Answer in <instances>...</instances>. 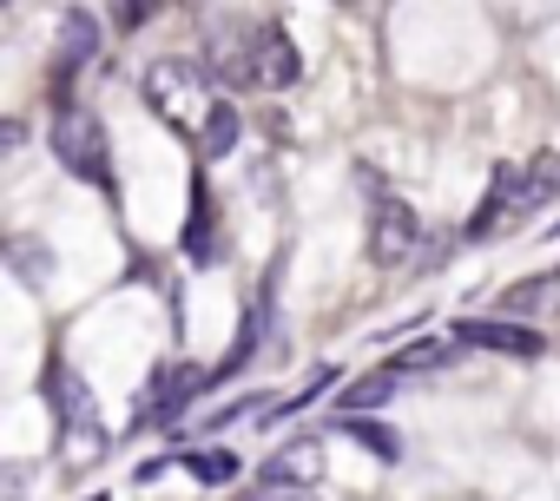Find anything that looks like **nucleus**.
<instances>
[{
  "label": "nucleus",
  "mask_w": 560,
  "mask_h": 501,
  "mask_svg": "<svg viewBox=\"0 0 560 501\" xmlns=\"http://www.w3.org/2000/svg\"><path fill=\"white\" fill-rule=\"evenodd\" d=\"M185 475H191L198 488H231V481H237V455L205 442V448H191V455H185Z\"/></svg>",
  "instance_id": "obj_12"
},
{
  "label": "nucleus",
  "mask_w": 560,
  "mask_h": 501,
  "mask_svg": "<svg viewBox=\"0 0 560 501\" xmlns=\"http://www.w3.org/2000/svg\"><path fill=\"white\" fill-rule=\"evenodd\" d=\"M317 462H324V442H317V435H311V442H291L284 455L264 462V481H270V488H304V481L317 475Z\"/></svg>",
  "instance_id": "obj_10"
},
{
  "label": "nucleus",
  "mask_w": 560,
  "mask_h": 501,
  "mask_svg": "<svg viewBox=\"0 0 560 501\" xmlns=\"http://www.w3.org/2000/svg\"><path fill=\"white\" fill-rule=\"evenodd\" d=\"M237 132H244L237 106H231V100H218V106H211V119H205V139H198V152H211V159H231V152H237Z\"/></svg>",
  "instance_id": "obj_13"
},
{
  "label": "nucleus",
  "mask_w": 560,
  "mask_h": 501,
  "mask_svg": "<svg viewBox=\"0 0 560 501\" xmlns=\"http://www.w3.org/2000/svg\"><path fill=\"white\" fill-rule=\"evenodd\" d=\"M152 8H159V0H113V27H119V34H132V27H145V21H152Z\"/></svg>",
  "instance_id": "obj_17"
},
{
  "label": "nucleus",
  "mask_w": 560,
  "mask_h": 501,
  "mask_svg": "<svg viewBox=\"0 0 560 501\" xmlns=\"http://www.w3.org/2000/svg\"><path fill=\"white\" fill-rule=\"evenodd\" d=\"M501 311L521 317V324L560 311V271H540V278H527V284H508V291H501Z\"/></svg>",
  "instance_id": "obj_9"
},
{
  "label": "nucleus",
  "mask_w": 560,
  "mask_h": 501,
  "mask_svg": "<svg viewBox=\"0 0 560 501\" xmlns=\"http://www.w3.org/2000/svg\"><path fill=\"white\" fill-rule=\"evenodd\" d=\"M40 396H47V409H54L60 435H100L93 389L80 383V370H73V363H47V376H40Z\"/></svg>",
  "instance_id": "obj_5"
},
{
  "label": "nucleus",
  "mask_w": 560,
  "mask_h": 501,
  "mask_svg": "<svg viewBox=\"0 0 560 501\" xmlns=\"http://www.w3.org/2000/svg\"><path fill=\"white\" fill-rule=\"evenodd\" d=\"M257 73H264V86H298L304 80V60H298L284 27H257Z\"/></svg>",
  "instance_id": "obj_8"
},
{
  "label": "nucleus",
  "mask_w": 560,
  "mask_h": 501,
  "mask_svg": "<svg viewBox=\"0 0 560 501\" xmlns=\"http://www.w3.org/2000/svg\"><path fill=\"white\" fill-rule=\"evenodd\" d=\"M185 258H191V265H218V258H224V237H218V211H211V191H205V178L191 185V224H185Z\"/></svg>",
  "instance_id": "obj_7"
},
{
  "label": "nucleus",
  "mask_w": 560,
  "mask_h": 501,
  "mask_svg": "<svg viewBox=\"0 0 560 501\" xmlns=\"http://www.w3.org/2000/svg\"><path fill=\"white\" fill-rule=\"evenodd\" d=\"M93 54H100V21H93L86 8H73V14L60 21V73H54V100H60V106H73L67 86H73V73H80Z\"/></svg>",
  "instance_id": "obj_6"
},
{
  "label": "nucleus",
  "mask_w": 560,
  "mask_h": 501,
  "mask_svg": "<svg viewBox=\"0 0 560 501\" xmlns=\"http://www.w3.org/2000/svg\"><path fill=\"white\" fill-rule=\"evenodd\" d=\"M416 244H422V218L409 211V198L376 185V198H370V265L376 271H402L416 258Z\"/></svg>",
  "instance_id": "obj_3"
},
{
  "label": "nucleus",
  "mask_w": 560,
  "mask_h": 501,
  "mask_svg": "<svg viewBox=\"0 0 560 501\" xmlns=\"http://www.w3.org/2000/svg\"><path fill=\"white\" fill-rule=\"evenodd\" d=\"M86 501H106V494H86Z\"/></svg>",
  "instance_id": "obj_19"
},
{
  "label": "nucleus",
  "mask_w": 560,
  "mask_h": 501,
  "mask_svg": "<svg viewBox=\"0 0 560 501\" xmlns=\"http://www.w3.org/2000/svg\"><path fill=\"white\" fill-rule=\"evenodd\" d=\"M337 383H343V370H317V376H311V383H304V389H298L291 403H277V409H264V416H270V422H284V416H298V409H311V403H317L324 389H337Z\"/></svg>",
  "instance_id": "obj_15"
},
{
  "label": "nucleus",
  "mask_w": 560,
  "mask_h": 501,
  "mask_svg": "<svg viewBox=\"0 0 560 501\" xmlns=\"http://www.w3.org/2000/svg\"><path fill=\"white\" fill-rule=\"evenodd\" d=\"M343 435L363 442L376 462H402V435H396L389 422H376V416H343Z\"/></svg>",
  "instance_id": "obj_11"
},
{
  "label": "nucleus",
  "mask_w": 560,
  "mask_h": 501,
  "mask_svg": "<svg viewBox=\"0 0 560 501\" xmlns=\"http://www.w3.org/2000/svg\"><path fill=\"white\" fill-rule=\"evenodd\" d=\"M389 389H396V370H376V376H357L350 389H343V416H357V409H383L389 403Z\"/></svg>",
  "instance_id": "obj_14"
},
{
  "label": "nucleus",
  "mask_w": 560,
  "mask_h": 501,
  "mask_svg": "<svg viewBox=\"0 0 560 501\" xmlns=\"http://www.w3.org/2000/svg\"><path fill=\"white\" fill-rule=\"evenodd\" d=\"M435 363H448V350H442V343H409L402 357H389V370H396V376H409V370H435Z\"/></svg>",
  "instance_id": "obj_16"
},
{
  "label": "nucleus",
  "mask_w": 560,
  "mask_h": 501,
  "mask_svg": "<svg viewBox=\"0 0 560 501\" xmlns=\"http://www.w3.org/2000/svg\"><path fill=\"white\" fill-rule=\"evenodd\" d=\"M54 159H60L73 178H86V185H106V191H113L106 126H100L86 106H60V119H54Z\"/></svg>",
  "instance_id": "obj_2"
},
{
  "label": "nucleus",
  "mask_w": 560,
  "mask_h": 501,
  "mask_svg": "<svg viewBox=\"0 0 560 501\" xmlns=\"http://www.w3.org/2000/svg\"><path fill=\"white\" fill-rule=\"evenodd\" d=\"M257 501H317V488H270V481H264Z\"/></svg>",
  "instance_id": "obj_18"
},
{
  "label": "nucleus",
  "mask_w": 560,
  "mask_h": 501,
  "mask_svg": "<svg viewBox=\"0 0 560 501\" xmlns=\"http://www.w3.org/2000/svg\"><path fill=\"white\" fill-rule=\"evenodd\" d=\"M145 106L178 132V139H205V119L218 106V80L198 67V60H152L145 80H139Z\"/></svg>",
  "instance_id": "obj_1"
},
{
  "label": "nucleus",
  "mask_w": 560,
  "mask_h": 501,
  "mask_svg": "<svg viewBox=\"0 0 560 501\" xmlns=\"http://www.w3.org/2000/svg\"><path fill=\"white\" fill-rule=\"evenodd\" d=\"M455 350H488V357L527 363V357L547 350V337H540L534 324H521V317H462V324H455Z\"/></svg>",
  "instance_id": "obj_4"
}]
</instances>
